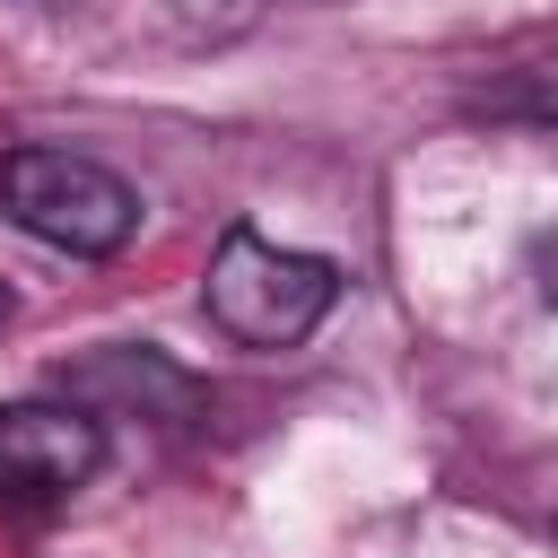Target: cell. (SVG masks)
<instances>
[{
    "label": "cell",
    "mask_w": 558,
    "mask_h": 558,
    "mask_svg": "<svg viewBox=\"0 0 558 558\" xmlns=\"http://www.w3.org/2000/svg\"><path fill=\"white\" fill-rule=\"evenodd\" d=\"M340 296V270L323 253H296V244H270L253 227H227L218 253H209V279H201V305L227 340L244 349H296Z\"/></svg>",
    "instance_id": "6da1fadb"
},
{
    "label": "cell",
    "mask_w": 558,
    "mask_h": 558,
    "mask_svg": "<svg viewBox=\"0 0 558 558\" xmlns=\"http://www.w3.org/2000/svg\"><path fill=\"white\" fill-rule=\"evenodd\" d=\"M0 209L35 244L78 253V262H105V253H122L140 235V192L113 166L78 157V148H17V157H0Z\"/></svg>",
    "instance_id": "7a4b0ae2"
},
{
    "label": "cell",
    "mask_w": 558,
    "mask_h": 558,
    "mask_svg": "<svg viewBox=\"0 0 558 558\" xmlns=\"http://www.w3.org/2000/svg\"><path fill=\"white\" fill-rule=\"evenodd\" d=\"M105 462V427L70 401H17L0 410V506H61Z\"/></svg>",
    "instance_id": "3957f363"
},
{
    "label": "cell",
    "mask_w": 558,
    "mask_h": 558,
    "mask_svg": "<svg viewBox=\"0 0 558 558\" xmlns=\"http://www.w3.org/2000/svg\"><path fill=\"white\" fill-rule=\"evenodd\" d=\"M174 17L192 35H235V26H253V0H174Z\"/></svg>",
    "instance_id": "277c9868"
},
{
    "label": "cell",
    "mask_w": 558,
    "mask_h": 558,
    "mask_svg": "<svg viewBox=\"0 0 558 558\" xmlns=\"http://www.w3.org/2000/svg\"><path fill=\"white\" fill-rule=\"evenodd\" d=\"M0 323H9V288H0Z\"/></svg>",
    "instance_id": "5b68a950"
}]
</instances>
